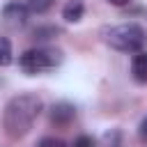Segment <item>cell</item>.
I'll return each instance as SVG.
<instances>
[{
	"mask_svg": "<svg viewBox=\"0 0 147 147\" xmlns=\"http://www.w3.org/2000/svg\"><path fill=\"white\" fill-rule=\"evenodd\" d=\"M41 108H44L41 99L37 94H32V92H25V94H18V96L9 99V103L5 106V113H2V129H5V133L11 140L23 138L32 129V124L39 117Z\"/></svg>",
	"mask_w": 147,
	"mask_h": 147,
	"instance_id": "1",
	"label": "cell"
},
{
	"mask_svg": "<svg viewBox=\"0 0 147 147\" xmlns=\"http://www.w3.org/2000/svg\"><path fill=\"white\" fill-rule=\"evenodd\" d=\"M103 41L122 53H138L145 51L147 46V32L138 23H119V25H108L101 30Z\"/></svg>",
	"mask_w": 147,
	"mask_h": 147,
	"instance_id": "2",
	"label": "cell"
},
{
	"mask_svg": "<svg viewBox=\"0 0 147 147\" xmlns=\"http://www.w3.org/2000/svg\"><path fill=\"white\" fill-rule=\"evenodd\" d=\"M62 60H64V55L60 48L37 46V48H28L18 57V69L28 76H39V74H48V71L57 69L62 64Z\"/></svg>",
	"mask_w": 147,
	"mask_h": 147,
	"instance_id": "3",
	"label": "cell"
},
{
	"mask_svg": "<svg viewBox=\"0 0 147 147\" xmlns=\"http://www.w3.org/2000/svg\"><path fill=\"white\" fill-rule=\"evenodd\" d=\"M28 18H30V9H28V5H23V2H7V5L2 7V11H0V23H2L5 28H9V30H21V28H25Z\"/></svg>",
	"mask_w": 147,
	"mask_h": 147,
	"instance_id": "4",
	"label": "cell"
},
{
	"mask_svg": "<svg viewBox=\"0 0 147 147\" xmlns=\"http://www.w3.org/2000/svg\"><path fill=\"white\" fill-rule=\"evenodd\" d=\"M48 119L51 124L55 126H69L74 119H76V108L67 101H57L51 106V113H48Z\"/></svg>",
	"mask_w": 147,
	"mask_h": 147,
	"instance_id": "5",
	"label": "cell"
},
{
	"mask_svg": "<svg viewBox=\"0 0 147 147\" xmlns=\"http://www.w3.org/2000/svg\"><path fill=\"white\" fill-rule=\"evenodd\" d=\"M131 76L140 85L147 83V51H138L131 57Z\"/></svg>",
	"mask_w": 147,
	"mask_h": 147,
	"instance_id": "6",
	"label": "cell"
},
{
	"mask_svg": "<svg viewBox=\"0 0 147 147\" xmlns=\"http://www.w3.org/2000/svg\"><path fill=\"white\" fill-rule=\"evenodd\" d=\"M85 14V2L83 0H69L64 7H62V18L67 23H78Z\"/></svg>",
	"mask_w": 147,
	"mask_h": 147,
	"instance_id": "7",
	"label": "cell"
},
{
	"mask_svg": "<svg viewBox=\"0 0 147 147\" xmlns=\"http://www.w3.org/2000/svg\"><path fill=\"white\" fill-rule=\"evenodd\" d=\"M14 60V51H11V41L7 37H0V67L11 64Z\"/></svg>",
	"mask_w": 147,
	"mask_h": 147,
	"instance_id": "8",
	"label": "cell"
},
{
	"mask_svg": "<svg viewBox=\"0 0 147 147\" xmlns=\"http://www.w3.org/2000/svg\"><path fill=\"white\" fill-rule=\"evenodd\" d=\"M53 5H55V0H28V9L32 14H46Z\"/></svg>",
	"mask_w": 147,
	"mask_h": 147,
	"instance_id": "9",
	"label": "cell"
},
{
	"mask_svg": "<svg viewBox=\"0 0 147 147\" xmlns=\"http://www.w3.org/2000/svg\"><path fill=\"white\" fill-rule=\"evenodd\" d=\"M37 147H67V142H64V140H60V138L46 136V138H41V140L37 142Z\"/></svg>",
	"mask_w": 147,
	"mask_h": 147,
	"instance_id": "10",
	"label": "cell"
},
{
	"mask_svg": "<svg viewBox=\"0 0 147 147\" xmlns=\"http://www.w3.org/2000/svg\"><path fill=\"white\" fill-rule=\"evenodd\" d=\"M57 32H60L57 28H39V30H34V39H51Z\"/></svg>",
	"mask_w": 147,
	"mask_h": 147,
	"instance_id": "11",
	"label": "cell"
},
{
	"mask_svg": "<svg viewBox=\"0 0 147 147\" xmlns=\"http://www.w3.org/2000/svg\"><path fill=\"white\" fill-rule=\"evenodd\" d=\"M74 147H94V140L90 136H78L74 140Z\"/></svg>",
	"mask_w": 147,
	"mask_h": 147,
	"instance_id": "12",
	"label": "cell"
},
{
	"mask_svg": "<svg viewBox=\"0 0 147 147\" xmlns=\"http://www.w3.org/2000/svg\"><path fill=\"white\" fill-rule=\"evenodd\" d=\"M138 136H140V140L147 145V115L140 119V126H138Z\"/></svg>",
	"mask_w": 147,
	"mask_h": 147,
	"instance_id": "13",
	"label": "cell"
},
{
	"mask_svg": "<svg viewBox=\"0 0 147 147\" xmlns=\"http://www.w3.org/2000/svg\"><path fill=\"white\" fill-rule=\"evenodd\" d=\"M110 5H115V7H124V5H129L131 0H108Z\"/></svg>",
	"mask_w": 147,
	"mask_h": 147,
	"instance_id": "14",
	"label": "cell"
}]
</instances>
